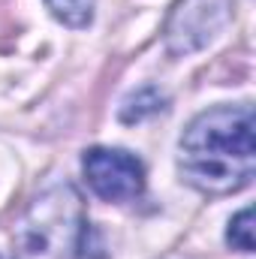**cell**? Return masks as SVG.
Returning <instances> with one entry per match:
<instances>
[{"instance_id":"6","label":"cell","mask_w":256,"mask_h":259,"mask_svg":"<svg viewBox=\"0 0 256 259\" xmlns=\"http://www.w3.org/2000/svg\"><path fill=\"white\" fill-rule=\"evenodd\" d=\"M163 109V97L154 91V88H145V91H139V94H133L127 103H124V109H121V118L133 124V121H142L145 115H154V112H160Z\"/></svg>"},{"instance_id":"1","label":"cell","mask_w":256,"mask_h":259,"mask_svg":"<svg viewBox=\"0 0 256 259\" xmlns=\"http://www.w3.org/2000/svg\"><path fill=\"white\" fill-rule=\"evenodd\" d=\"M253 109L247 103L208 109L187 124L181 136L178 172L199 193H238L253 181Z\"/></svg>"},{"instance_id":"4","label":"cell","mask_w":256,"mask_h":259,"mask_svg":"<svg viewBox=\"0 0 256 259\" xmlns=\"http://www.w3.org/2000/svg\"><path fill=\"white\" fill-rule=\"evenodd\" d=\"M229 9H232L229 0H181L166 30L169 52L187 55L208 46L220 33V27L229 21Z\"/></svg>"},{"instance_id":"7","label":"cell","mask_w":256,"mask_h":259,"mask_svg":"<svg viewBox=\"0 0 256 259\" xmlns=\"http://www.w3.org/2000/svg\"><path fill=\"white\" fill-rule=\"evenodd\" d=\"M226 241L241 253H253V208H244L229 220Z\"/></svg>"},{"instance_id":"5","label":"cell","mask_w":256,"mask_h":259,"mask_svg":"<svg viewBox=\"0 0 256 259\" xmlns=\"http://www.w3.org/2000/svg\"><path fill=\"white\" fill-rule=\"evenodd\" d=\"M52 15L64 21L66 27H88L94 21V3L97 0H46Z\"/></svg>"},{"instance_id":"3","label":"cell","mask_w":256,"mask_h":259,"mask_svg":"<svg viewBox=\"0 0 256 259\" xmlns=\"http://www.w3.org/2000/svg\"><path fill=\"white\" fill-rule=\"evenodd\" d=\"M91 190L106 202H133L145 190V166L121 148H91L81 157Z\"/></svg>"},{"instance_id":"2","label":"cell","mask_w":256,"mask_h":259,"mask_svg":"<svg viewBox=\"0 0 256 259\" xmlns=\"http://www.w3.org/2000/svg\"><path fill=\"white\" fill-rule=\"evenodd\" d=\"M88 238L81 193L69 181L49 184L15 226L12 259H78Z\"/></svg>"}]
</instances>
